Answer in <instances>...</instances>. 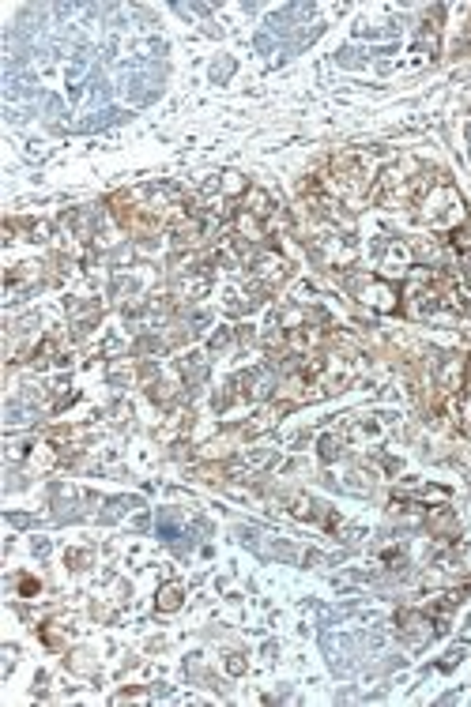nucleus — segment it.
Instances as JSON below:
<instances>
[{
	"instance_id": "nucleus-1",
	"label": "nucleus",
	"mask_w": 471,
	"mask_h": 707,
	"mask_svg": "<svg viewBox=\"0 0 471 707\" xmlns=\"http://www.w3.org/2000/svg\"><path fill=\"white\" fill-rule=\"evenodd\" d=\"M177 606V587H166L162 591V609H174Z\"/></svg>"
}]
</instances>
